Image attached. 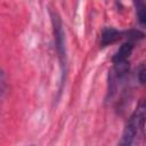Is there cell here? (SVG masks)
Returning <instances> with one entry per match:
<instances>
[{"mask_svg": "<svg viewBox=\"0 0 146 146\" xmlns=\"http://www.w3.org/2000/svg\"><path fill=\"white\" fill-rule=\"evenodd\" d=\"M50 16H51L56 50H57V54L59 57L63 74H65V72H66V49H65V34H64V30H63V24H62V21L56 11H50Z\"/></svg>", "mask_w": 146, "mask_h": 146, "instance_id": "2", "label": "cell"}, {"mask_svg": "<svg viewBox=\"0 0 146 146\" xmlns=\"http://www.w3.org/2000/svg\"><path fill=\"white\" fill-rule=\"evenodd\" d=\"M133 3H135V8H136L138 21H139V23L141 25H144L145 22H146V7H145V1L144 0H133Z\"/></svg>", "mask_w": 146, "mask_h": 146, "instance_id": "5", "label": "cell"}, {"mask_svg": "<svg viewBox=\"0 0 146 146\" xmlns=\"http://www.w3.org/2000/svg\"><path fill=\"white\" fill-rule=\"evenodd\" d=\"M133 49V41L132 40H128L127 42H124L120 49L116 51V54L113 57V64H119V63H125L128 62L129 56L131 55Z\"/></svg>", "mask_w": 146, "mask_h": 146, "instance_id": "3", "label": "cell"}, {"mask_svg": "<svg viewBox=\"0 0 146 146\" xmlns=\"http://www.w3.org/2000/svg\"><path fill=\"white\" fill-rule=\"evenodd\" d=\"M144 122H145V104L144 100L139 103L130 119L128 120L125 128L122 133V138L120 140V145L129 146L133 143L135 138L138 136L139 131H144Z\"/></svg>", "mask_w": 146, "mask_h": 146, "instance_id": "1", "label": "cell"}, {"mask_svg": "<svg viewBox=\"0 0 146 146\" xmlns=\"http://www.w3.org/2000/svg\"><path fill=\"white\" fill-rule=\"evenodd\" d=\"M120 36H121V32L117 31L116 29L105 27L103 30V32H102V35H100V44L103 47L112 44L115 41H117L120 39Z\"/></svg>", "mask_w": 146, "mask_h": 146, "instance_id": "4", "label": "cell"}, {"mask_svg": "<svg viewBox=\"0 0 146 146\" xmlns=\"http://www.w3.org/2000/svg\"><path fill=\"white\" fill-rule=\"evenodd\" d=\"M145 65L144 64H141L140 66H139V68H138V80H139V82L141 83V84H144L145 83Z\"/></svg>", "mask_w": 146, "mask_h": 146, "instance_id": "6", "label": "cell"}, {"mask_svg": "<svg viewBox=\"0 0 146 146\" xmlns=\"http://www.w3.org/2000/svg\"><path fill=\"white\" fill-rule=\"evenodd\" d=\"M1 75H2V70L0 68V76H1Z\"/></svg>", "mask_w": 146, "mask_h": 146, "instance_id": "7", "label": "cell"}]
</instances>
